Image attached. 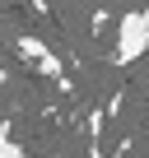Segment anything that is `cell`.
<instances>
[{"mask_svg":"<svg viewBox=\"0 0 149 158\" xmlns=\"http://www.w3.org/2000/svg\"><path fill=\"white\" fill-rule=\"evenodd\" d=\"M144 51H149V10H130V14L117 19V51H112V60L130 65Z\"/></svg>","mask_w":149,"mask_h":158,"instance_id":"6da1fadb","label":"cell"},{"mask_svg":"<svg viewBox=\"0 0 149 158\" xmlns=\"http://www.w3.org/2000/svg\"><path fill=\"white\" fill-rule=\"evenodd\" d=\"M14 51H19L23 60H33V65H37L42 74H51V79H61V74H65V70H61V56H56L42 37H28V33H23V37L14 42ZM61 84H65V79H61Z\"/></svg>","mask_w":149,"mask_h":158,"instance_id":"7a4b0ae2","label":"cell"},{"mask_svg":"<svg viewBox=\"0 0 149 158\" xmlns=\"http://www.w3.org/2000/svg\"><path fill=\"white\" fill-rule=\"evenodd\" d=\"M0 158H23V149L10 139V130H0Z\"/></svg>","mask_w":149,"mask_h":158,"instance_id":"3957f363","label":"cell"}]
</instances>
